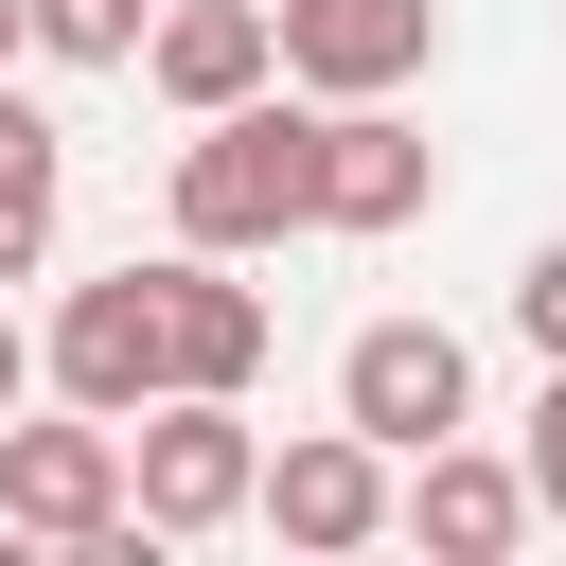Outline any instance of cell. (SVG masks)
Wrapping results in <instances>:
<instances>
[{
  "label": "cell",
  "instance_id": "obj_1",
  "mask_svg": "<svg viewBox=\"0 0 566 566\" xmlns=\"http://www.w3.org/2000/svg\"><path fill=\"white\" fill-rule=\"evenodd\" d=\"M283 230H318V88L301 106H195V142H177V248H283Z\"/></svg>",
  "mask_w": 566,
  "mask_h": 566
},
{
  "label": "cell",
  "instance_id": "obj_2",
  "mask_svg": "<svg viewBox=\"0 0 566 566\" xmlns=\"http://www.w3.org/2000/svg\"><path fill=\"white\" fill-rule=\"evenodd\" d=\"M265 495V442H248V389H159L124 424V513L177 548V531H230Z\"/></svg>",
  "mask_w": 566,
  "mask_h": 566
},
{
  "label": "cell",
  "instance_id": "obj_3",
  "mask_svg": "<svg viewBox=\"0 0 566 566\" xmlns=\"http://www.w3.org/2000/svg\"><path fill=\"white\" fill-rule=\"evenodd\" d=\"M0 531L18 548H124L142 513H124V424L106 407H71V424H18L0 407Z\"/></svg>",
  "mask_w": 566,
  "mask_h": 566
},
{
  "label": "cell",
  "instance_id": "obj_4",
  "mask_svg": "<svg viewBox=\"0 0 566 566\" xmlns=\"http://www.w3.org/2000/svg\"><path fill=\"white\" fill-rule=\"evenodd\" d=\"M71 407H106V424H142L159 389H177V301H159V265H106V283H71L53 301V354H35Z\"/></svg>",
  "mask_w": 566,
  "mask_h": 566
},
{
  "label": "cell",
  "instance_id": "obj_5",
  "mask_svg": "<svg viewBox=\"0 0 566 566\" xmlns=\"http://www.w3.org/2000/svg\"><path fill=\"white\" fill-rule=\"evenodd\" d=\"M336 424H371L389 460H424V442L478 424V354H460L442 318H354V354H336Z\"/></svg>",
  "mask_w": 566,
  "mask_h": 566
},
{
  "label": "cell",
  "instance_id": "obj_6",
  "mask_svg": "<svg viewBox=\"0 0 566 566\" xmlns=\"http://www.w3.org/2000/svg\"><path fill=\"white\" fill-rule=\"evenodd\" d=\"M283 548H371L389 513H407V478H389V442L371 424H301L283 460H265V495H248Z\"/></svg>",
  "mask_w": 566,
  "mask_h": 566
},
{
  "label": "cell",
  "instance_id": "obj_7",
  "mask_svg": "<svg viewBox=\"0 0 566 566\" xmlns=\"http://www.w3.org/2000/svg\"><path fill=\"white\" fill-rule=\"evenodd\" d=\"M265 18H283V88H318V106L407 88L442 53V0H265Z\"/></svg>",
  "mask_w": 566,
  "mask_h": 566
},
{
  "label": "cell",
  "instance_id": "obj_8",
  "mask_svg": "<svg viewBox=\"0 0 566 566\" xmlns=\"http://www.w3.org/2000/svg\"><path fill=\"white\" fill-rule=\"evenodd\" d=\"M424 195H442V159L389 124V88H354V106H318V230H424Z\"/></svg>",
  "mask_w": 566,
  "mask_h": 566
},
{
  "label": "cell",
  "instance_id": "obj_9",
  "mask_svg": "<svg viewBox=\"0 0 566 566\" xmlns=\"http://www.w3.org/2000/svg\"><path fill=\"white\" fill-rule=\"evenodd\" d=\"M142 71H159V106H248V88L283 71V18H265V0H177V18L142 35Z\"/></svg>",
  "mask_w": 566,
  "mask_h": 566
},
{
  "label": "cell",
  "instance_id": "obj_10",
  "mask_svg": "<svg viewBox=\"0 0 566 566\" xmlns=\"http://www.w3.org/2000/svg\"><path fill=\"white\" fill-rule=\"evenodd\" d=\"M389 531H424L442 566H495L513 531H531V460H478V442H424V478H407V513Z\"/></svg>",
  "mask_w": 566,
  "mask_h": 566
},
{
  "label": "cell",
  "instance_id": "obj_11",
  "mask_svg": "<svg viewBox=\"0 0 566 566\" xmlns=\"http://www.w3.org/2000/svg\"><path fill=\"white\" fill-rule=\"evenodd\" d=\"M159 301H177V389H248L265 371V301L230 283V248H177Z\"/></svg>",
  "mask_w": 566,
  "mask_h": 566
},
{
  "label": "cell",
  "instance_id": "obj_12",
  "mask_svg": "<svg viewBox=\"0 0 566 566\" xmlns=\"http://www.w3.org/2000/svg\"><path fill=\"white\" fill-rule=\"evenodd\" d=\"M53 195H71V142H53V106H18V88H0V283H35Z\"/></svg>",
  "mask_w": 566,
  "mask_h": 566
},
{
  "label": "cell",
  "instance_id": "obj_13",
  "mask_svg": "<svg viewBox=\"0 0 566 566\" xmlns=\"http://www.w3.org/2000/svg\"><path fill=\"white\" fill-rule=\"evenodd\" d=\"M35 53L53 71H124L142 53V0H35Z\"/></svg>",
  "mask_w": 566,
  "mask_h": 566
},
{
  "label": "cell",
  "instance_id": "obj_14",
  "mask_svg": "<svg viewBox=\"0 0 566 566\" xmlns=\"http://www.w3.org/2000/svg\"><path fill=\"white\" fill-rule=\"evenodd\" d=\"M513 460H531V513L566 531V354H548V389H531V442H513Z\"/></svg>",
  "mask_w": 566,
  "mask_h": 566
},
{
  "label": "cell",
  "instance_id": "obj_15",
  "mask_svg": "<svg viewBox=\"0 0 566 566\" xmlns=\"http://www.w3.org/2000/svg\"><path fill=\"white\" fill-rule=\"evenodd\" d=\"M513 336H531V354H566V230L513 265Z\"/></svg>",
  "mask_w": 566,
  "mask_h": 566
},
{
  "label": "cell",
  "instance_id": "obj_16",
  "mask_svg": "<svg viewBox=\"0 0 566 566\" xmlns=\"http://www.w3.org/2000/svg\"><path fill=\"white\" fill-rule=\"evenodd\" d=\"M18 389H35V336H18V318H0V407H18Z\"/></svg>",
  "mask_w": 566,
  "mask_h": 566
},
{
  "label": "cell",
  "instance_id": "obj_17",
  "mask_svg": "<svg viewBox=\"0 0 566 566\" xmlns=\"http://www.w3.org/2000/svg\"><path fill=\"white\" fill-rule=\"evenodd\" d=\"M18 53H35V0H0V71H18Z\"/></svg>",
  "mask_w": 566,
  "mask_h": 566
}]
</instances>
